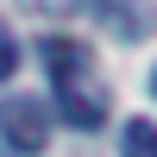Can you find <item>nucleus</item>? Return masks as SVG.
Returning a JSON list of instances; mask_svg holds the SVG:
<instances>
[{
	"label": "nucleus",
	"mask_w": 157,
	"mask_h": 157,
	"mask_svg": "<svg viewBox=\"0 0 157 157\" xmlns=\"http://www.w3.org/2000/svg\"><path fill=\"white\" fill-rule=\"evenodd\" d=\"M151 94H157V69H151Z\"/></svg>",
	"instance_id": "423d86ee"
},
{
	"label": "nucleus",
	"mask_w": 157,
	"mask_h": 157,
	"mask_svg": "<svg viewBox=\"0 0 157 157\" xmlns=\"http://www.w3.org/2000/svg\"><path fill=\"white\" fill-rule=\"evenodd\" d=\"M120 157H157V126H151V120H126Z\"/></svg>",
	"instance_id": "20e7f679"
},
{
	"label": "nucleus",
	"mask_w": 157,
	"mask_h": 157,
	"mask_svg": "<svg viewBox=\"0 0 157 157\" xmlns=\"http://www.w3.org/2000/svg\"><path fill=\"white\" fill-rule=\"evenodd\" d=\"M88 13L107 19L120 38H145L151 32V6H138V0H88Z\"/></svg>",
	"instance_id": "7ed1b4c3"
},
{
	"label": "nucleus",
	"mask_w": 157,
	"mask_h": 157,
	"mask_svg": "<svg viewBox=\"0 0 157 157\" xmlns=\"http://www.w3.org/2000/svg\"><path fill=\"white\" fill-rule=\"evenodd\" d=\"M13 69H19V44H13V32L0 25V82H6Z\"/></svg>",
	"instance_id": "39448f33"
},
{
	"label": "nucleus",
	"mask_w": 157,
	"mask_h": 157,
	"mask_svg": "<svg viewBox=\"0 0 157 157\" xmlns=\"http://www.w3.org/2000/svg\"><path fill=\"white\" fill-rule=\"evenodd\" d=\"M44 75H50V88H57V107L101 94V88H88V50L75 44V38H44Z\"/></svg>",
	"instance_id": "f257e3e1"
},
{
	"label": "nucleus",
	"mask_w": 157,
	"mask_h": 157,
	"mask_svg": "<svg viewBox=\"0 0 157 157\" xmlns=\"http://www.w3.org/2000/svg\"><path fill=\"white\" fill-rule=\"evenodd\" d=\"M0 138H6L13 151H44V138H50V107L32 101V94L0 101Z\"/></svg>",
	"instance_id": "f03ea898"
}]
</instances>
